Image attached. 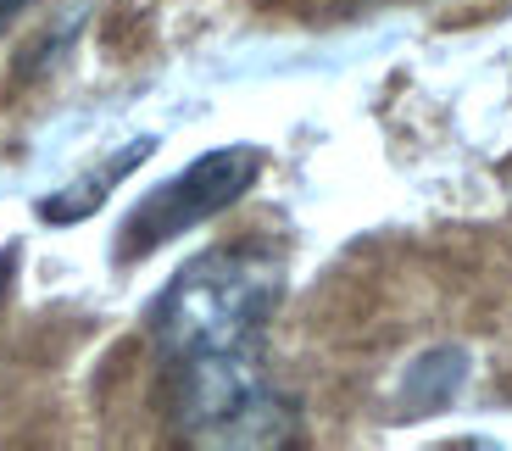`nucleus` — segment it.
Instances as JSON below:
<instances>
[{
	"label": "nucleus",
	"instance_id": "1",
	"mask_svg": "<svg viewBox=\"0 0 512 451\" xmlns=\"http://www.w3.org/2000/svg\"><path fill=\"white\" fill-rule=\"evenodd\" d=\"M284 296V268L256 245H218L190 257L151 307V340L162 362L201 351H251L268 335V318Z\"/></svg>",
	"mask_w": 512,
	"mask_h": 451
},
{
	"label": "nucleus",
	"instance_id": "5",
	"mask_svg": "<svg viewBox=\"0 0 512 451\" xmlns=\"http://www.w3.org/2000/svg\"><path fill=\"white\" fill-rule=\"evenodd\" d=\"M462 379H468V351H462V346L423 351V357L407 368V379H401V413H407V418L440 413V407L457 396Z\"/></svg>",
	"mask_w": 512,
	"mask_h": 451
},
{
	"label": "nucleus",
	"instance_id": "6",
	"mask_svg": "<svg viewBox=\"0 0 512 451\" xmlns=\"http://www.w3.org/2000/svg\"><path fill=\"white\" fill-rule=\"evenodd\" d=\"M23 6H28V0H0V23H6V17H17Z\"/></svg>",
	"mask_w": 512,
	"mask_h": 451
},
{
	"label": "nucleus",
	"instance_id": "3",
	"mask_svg": "<svg viewBox=\"0 0 512 451\" xmlns=\"http://www.w3.org/2000/svg\"><path fill=\"white\" fill-rule=\"evenodd\" d=\"M256 173H262V151H251V145H223V151L195 156L190 168L173 173L167 184H156L140 207L128 212L123 234H117V257L123 262L151 257L167 240L190 234L195 223L218 218L223 207H234V201L251 190Z\"/></svg>",
	"mask_w": 512,
	"mask_h": 451
},
{
	"label": "nucleus",
	"instance_id": "4",
	"mask_svg": "<svg viewBox=\"0 0 512 451\" xmlns=\"http://www.w3.org/2000/svg\"><path fill=\"white\" fill-rule=\"evenodd\" d=\"M151 151H156V140H134V145H123L117 156L95 162L90 173H78V179L67 184V190L45 195V201H39V218H45V223H84L95 207H106V195H112L134 168H140V162H145Z\"/></svg>",
	"mask_w": 512,
	"mask_h": 451
},
{
	"label": "nucleus",
	"instance_id": "2",
	"mask_svg": "<svg viewBox=\"0 0 512 451\" xmlns=\"http://www.w3.org/2000/svg\"><path fill=\"white\" fill-rule=\"evenodd\" d=\"M167 418L179 440L212 451H262L295 440V401L251 351H201L167 362Z\"/></svg>",
	"mask_w": 512,
	"mask_h": 451
}]
</instances>
